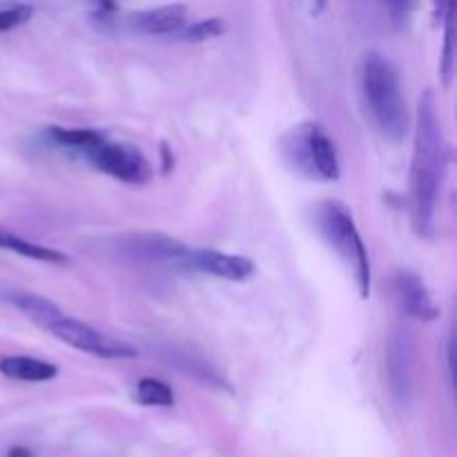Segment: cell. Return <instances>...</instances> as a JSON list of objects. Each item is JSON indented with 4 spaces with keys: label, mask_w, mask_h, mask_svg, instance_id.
Returning <instances> with one entry per match:
<instances>
[{
    "label": "cell",
    "mask_w": 457,
    "mask_h": 457,
    "mask_svg": "<svg viewBox=\"0 0 457 457\" xmlns=\"http://www.w3.org/2000/svg\"><path fill=\"white\" fill-rule=\"evenodd\" d=\"M393 290H395V299L402 306V311L409 317H413V320L433 321L440 315L437 306L433 303V297L431 293H428L427 284H424L415 272H397L395 279H393Z\"/></svg>",
    "instance_id": "9"
},
{
    "label": "cell",
    "mask_w": 457,
    "mask_h": 457,
    "mask_svg": "<svg viewBox=\"0 0 457 457\" xmlns=\"http://www.w3.org/2000/svg\"><path fill=\"white\" fill-rule=\"evenodd\" d=\"M281 150H284L286 161L308 179L337 181L342 174L333 138L326 134L321 125L312 123V120L290 129L284 137Z\"/></svg>",
    "instance_id": "5"
},
{
    "label": "cell",
    "mask_w": 457,
    "mask_h": 457,
    "mask_svg": "<svg viewBox=\"0 0 457 457\" xmlns=\"http://www.w3.org/2000/svg\"><path fill=\"white\" fill-rule=\"evenodd\" d=\"M384 7H386V13L393 25L397 29H404L411 21V13H413L415 0H384Z\"/></svg>",
    "instance_id": "18"
},
{
    "label": "cell",
    "mask_w": 457,
    "mask_h": 457,
    "mask_svg": "<svg viewBox=\"0 0 457 457\" xmlns=\"http://www.w3.org/2000/svg\"><path fill=\"white\" fill-rule=\"evenodd\" d=\"M446 3H449V0H433V4H436V13H437V18H442V13H445Z\"/></svg>",
    "instance_id": "22"
},
{
    "label": "cell",
    "mask_w": 457,
    "mask_h": 457,
    "mask_svg": "<svg viewBox=\"0 0 457 457\" xmlns=\"http://www.w3.org/2000/svg\"><path fill=\"white\" fill-rule=\"evenodd\" d=\"M361 96L370 120L388 141L397 143L409 132V110L402 79L391 58L369 52L361 61Z\"/></svg>",
    "instance_id": "3"
},
{
    "label": "cell",
    "mask_w": 457,
    "mask_h": 457,
    "mask_svg": "<svg viewBox=\"0 0 457 457\" xmlns=\"http://www.w3.org/2000/svg\"><path fill=\"white\" fill-rule=\"evenodd\" d=\"M137 400L143 406H172L174 404V393L172 388L165 382L156 378H143L137 384Z\"/></svg>",
    "instance_id": "14"
},
{
    "label": "cell",
    "mask_w": 457,
    "mask_h": 457,
    "mask_svg": "<svg viewBox=\"0 0 457 457\" xmlns=\"http://www.w3.org/2000/svg\"><path fill=\"white\" fill-rule=\"evenodd\" d=\"M7 297L38 328L47 330L58 342L67 344V346L76 348V351L87 353L92 357H101V360H134V357H138V351L132 344L112 337L107 333H101L94 326L67 315L56 303L40 297V295L12 293Z\"/></svg>",
    "instance_id": "2"
},
{
    "label": "cell",
    "mask_w": 457,
    "mask_h": 457,
    "mask_svg": "<svg viewBox=\"0 0 457 457\" xmlns=\"http://www.w3.org/2000/svg\"><path fill=\"white\" fill-rule=\"evenodd\" d=\"M7 457H34V453L29 449H25V446H12L7 451Z\"/></svg>",
    "instance_id": "20"
},
{
    "label": "cell",
    "mask_w": 457,
    "mask_h": 457,
    "mask_svg": "<svg viewBox=\"0 0 457 457\" xmlns=\"http://www.w3.org/2000/svg\"><path fill=\"white\" fill-rule=\"evenodd\" d=\"M445 128L437 114L436 94L427 89L420 96L413 163H411V214H413V228L420 237H431L436 230L437 201L445 186Z\"/></svg>",
    "instance_id": "1"
},
{
    "label": "cell",
    "mask_w": 457,
    "mask_h": 457,
    "mask_svg": "<svg viewBox=\"0 0 457 457\" xmlns=\"http://www.w3.org/2000/svg\"><path fill=\"white\" fill-rule=\"evenodd\" d=\"M386 379L393 400L409 404L415 384V339L409 328H393L386 342Z\"/></svg>",
    "instance_id": "7"
},
{
    "label": "cell",
    "mask_w": 457,
    "mask_h": 457,
    "mask_svg": "<svg viewBox=\"0 0 457 457\" xmlns=\"http://www.w3.org/2000/svg\"><path fill=\"white\" fill-rule=\"evenodd\" d=\"M315 221L317 230L321 232L326 244L351 268L357 288H360V297L369 299L373 272H370L369 250H366L364 239H361L360 230H357V223L353 219L351 210L344 204H339V201H321L315 208Z\"/></svg>",
    "instance_id": "4"
},
{
    "label": "cell",
    "mask_w": 457,
    "mask_h": 457,
    "mask_svg": "<svg viewBox=\"0 0 457 457\" xmlns=\"http://www.w3.org/2000/svg\"><path fill=\"white\" fill-rule=\"evenodd\" d=\"M98 3V7H101V12H107V13H112L116 9V3L114 0H96Z\"/></svg>",
    "instance_id": "21"
},
{
    "label": "cell",
    "mask_w": 457,
    "mask_h": 457,
    "mask_svg": "<svg viewBox=\"0 0 457 457\" xmlns=\"http://www.w3.org/2000/svg\"><path fill=\"white\" fill-rule=\"evenodd\" d=\"M453 13L455 4L453 0L446 3L445 13L440 21H445V56H442V76H445V85L451 83V71H453Z\"/></svg>",
    "instance_id": "16"
},
{
    "label": "cell",
    "mask_w": 457,
    "mask_h": 457,
    "mask_svg": "<svg viewBox=\"0 0 457 457\" xmlns=\"http://www.w3.org/2000/svg\"><path fill=\"white\" fill-rule=\"evenodd\" d=\"M0 250H9V253H16L21 257L31 259V262L52 263V266H65V263H70V257L65 253H58V250L43 244H36V241H27L22 237L13 235V232L3 230V228H0Z\"/></svg>",
    "instance_id": "12"
},
{
    "label": "cell",
    "mask_w": 457,
    "mask_h": 457,
    "mask_svg": "<svg viewBox=\"0 0 457 457\" xmlns=\"http://www.w3.org/2000/svg\"><path fill=\"white\" fill-rule=\"evenodd\" d=\"M49 138L56 145L67 147V150L87 154L92 147H96L103 141V134L96 129H80V128H49Z\"/></svg>",
    "instance_id": "13"
},
{
    "label": "cell",
    "mask_w": 457,
    "mask_h": 457,
    "mask_svg": "<svg viewBox=\"0 0 457 457\" xmlns=\"http://www.w3.org/2000/svg\"><path fill=\"white\" fill-rule=\"evenodd\" d=\"M187 7L186 4H163V7L147 9L129 16V25L137 31L147 36H168L179 34L181 27H186Z\"/></svg>",
    "instance_id": "10"
},
{
    "label": "cell",
    "mask_w": 457,
    "mask_h": 457,
    "mask_svg": "<svg viewBox=\"0 0 457 457\" xmlns=\"http://www.w3.org/2000/svg\"><path fill=\"white\" fill-rule=\"evenodd\" d=\"M161 159H163V172L168 174L170 170L174 168V154L172 152H170V147H168V143H163V145H161Z\"/></svg>",
    "instance_id": "19"
},
{
    "label": "cell",
    "mask_w": 457,
    "mask_h": 457,
    "mask_svg": "<svg viewBox=\"0 0 457 457\" xmlns=\"http://www.w3.org/2000/svg\"><path fill=\"white\" fill-rule=\"evenodd\" d=\"M85 159L98 172L107 174V177L116 179L120 183H128V186H143L154 174L145 154L138 147L129 145V143H116L103 138L96 147H92L85 154Z\"/></svg>",
    "instance_id": "6"
},
{
    "label": "cell",
    "mask_w": 457,
    "mask_h": 457,
    "mask_svg": "<svg viewBox=\"0 0 457 457\" xmlns=\"http://www.w3.org/2000/svg\"><path fill=\"white\" fill-rule=\"evenodd\" d=\"M326 4H328V0H312V9H315V13L324 12Z\"/></svg>",
    "instance_id": "23"
},
{
    "label": "cell",
    "mask_w": 457,
    "mask_h": 457,
    "mask_svg": "<svg viewBox=\"0 0 457 457\" xmlns=\"http://www.w3.org/2000/svg\"><path fill=\"white\" fill-rule=\"evenodd\" d=\"M181 38L190 40V43H204V40H212L223 36L226 31V22L221 18H208V21L192 22V25L181 27Z\"/></svg>",
    "instance_id": "15"
},
{
    "label": "cell",
    "mask_w": 457,
    "mask_h": 457,
    "mask_svg": "<svg viewBox=\"0 0 457 457\" xmlns=\"http://www.w3.org/2000/svg\"><path fill=\"white\" fill-rule=\"evenodd\" d=\"M183 268L205 275L219 277L228 281H245L254 275L253 259L239 257V254L219 253L210 248H187Z\"/></svg>",
    "instance_id": "8"
},
{
    "label": "cell",
    "mask_w": 457,
    "mask_h": 457,
    "mask_svg": "<svg viewBox=\"0 0 457 457\" xmlns=\"http://www.w3.org/2000/svg\"><path fill=\"white\" fill-rule=\"evenodd\" d=\"M34 16V9L29 4H13V7L0 9V31L16 29V27L25 25Z\"/></svg>",
    "instance_id": "17"
},
{
    "label": "cell",
    "mask_w": 457,
    "mask_h": 457,
    "mask_svg": "<svg viewBox=\"0 0 457 457\" xmlns=\"http://www.w3.org/2000/svg\"><path fill=\"white\" fill-rule=\"evenodd\" d=\"M0 373L16 382H49L58 375V366L45 360L27 355H3L0 357Z\"/></svg>",
    "instance_id": "11"
}]
</instances>
